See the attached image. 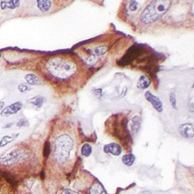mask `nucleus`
Masks as SVG:
<instances>
[{
  "label": "nucleus",
  "mask_w": 194,
  "mask_h": 194,
  "mask_svg": "<svg viewBox=\"0 0 194 194\" xmlns=\"http://www.w3.org/2000/svg\"><path fill=\"white\" fill-rule=\"evenodd\" d=\"M46 67L51 75L60 80L71 77L75 74L77 69L74 61L62 56H56L50 59Z\"/></svg>",
  "instance_id": "f257e3e1"
},
{
  "label": "nucleus",
  "mask_w": 194,
  "mask_h": 194,
  "mask_svg": "<svg viewBox=\"0 0 194 194\" xmlns=\"http://www.w3.org/2000/svg\"><path fill=\"white\" fill-rule=\"evenodd\" d=\"M170 1H152L149 3L139 16V21L143 24L149 25L154 23L164 16L171 7Z\"/></svg>",
  "instance_id": "f03ea898"
},
{
  "label": "nucleus",
  "mask_w": 194,
  "mask_h": 194,
  "mask_svg": "<svg viewBox=\"0 0 194 194\" xmlns=\"http://www.w3.org/2000/svg\"><path fill=\"white\" fill-rule=\"evenodd\" d=\"M74 147V141L67 134L59 135L55 140L54 156L59 164H64L69 159Z\"/></svg>",
  "instance_id": "7ed1b4c3"
},
{
  "label": "nucleus",
  "mask_w": 194,
  "mask_h": 194,
  "mask_svg": "<svg viewBox=\"0 0 194 194\" xmlns=\"http://www.w3.org/2000/svg\"><path fill=\"white\" fill-rule=\"evenodd\" d=\"M25 152L21 149H15L0 158V165L3 166H11L25 159Z\"/></svg>",
  "instance_id": "20e7f679"
},
{
  "label": "nucleus",
  "mask_w": 194,
  "mask_h": 194,
  "mask_svg": "<svg viewBox=\"0 0 194 194\" xmlns=\"http://www.w3.org/2000/svg\"><path fill=\"white\" fill-rule=\"evenodd\" d=\"M107 49L108 48L105 46H97L96 48L89 49L88 50V55L86 56L85 61L89 64H95L106 52Z\"/></svg>",
  "instance_id": "39448f33"
},
{
  "label": "nucleus",
  "mask_w": 194,
  "mask_h": 194,
  "mask_svg": "<svg viewBox=\"0 0 194 194\" xmlns=\"http://www.w3.org/2000/svg\"><path fill=\"white\" fill-rule=\"evenodd\" d=\"M22 108H23V103L21 102H15L11 105L3 108L0 112V115L2 117H8L11 115L17 114L18 112L21 111Z\"/></svg>",
  "instance_id": "423d86ee"
},
{
  "label": "nucleus",
  "mask_w": 194,
  "mask_h": 194,
  "mask_svg": "<svg viewBox=\"0 0 194 194\" xmlns=\"http://www.w3.org/2000/svg\"><path fill=\"white\" fill-rule=\"evenodd\" d=\"M145 97L148 102L151 103L153 108L158 112H161L163 111V104L162 102L160 100L159 97L155 96L150 91H147L145 93Z\"/></svg>",
  "instance_id": "0eeeda50"
},
{
  "label": "nucleus",
  "mask_w": 194,
  "mask_h": 194,
  "mask_svg": "<svg viewBox=\"0 0 194 194\" xmlns=\"http://www.w3.org/2000/svg\"><path fill=\"white\" fill-rule=\"evenodd\" d=\"M178 132L180 136L186 139H193V125L192 123H186L180 125L178 128Z\"/></svg>",
  "instance_id": "6e6552de"
},
{
  "label": "nucleus",
  "mask_w": 194,
  "mask_h": 194,
  "mask_svg": "<svg viewBox=\"0 0 194 194\" xmlns=\"http://www.w3.org/2000/svg\"><path fill=\"white\" fill-rule=\"evenodd\" d=\"M103 150L105 153L111 154L112 156H119L122 152V148L121 145L116 143H111L106 144L103 147Z\"/></svg>",
  "instance_id": "1a4fd4ad"
},
{
  "label": "nucleus",
  "mask_w": 194,
  "mask_h": 194,
  "mask_svg": "<svg viewBox=\"0 0 194 194\" xmlns=\"http://www.w3.org/2000/svg\"><path fill=\"white\" fill-rule=\"evenodd\" d=\"M141 127V118L138 115H135L131 119V124H130V133L133 137H136L138 134L139 129Z\"/></svg>",
  "instance_id": "9d476101"
},
{
  "label": "nucleus",
  "mask_w": 194,
  "mask_h": 194,
  "mask_svg": "<svg viewBox=\"0 0 194 194\" xmlns=\"http://www.w3.org/2000/svg\"><path fill=\"white\" fill-rule=\"evenodd\" d=\"M21 4L19 0H11V1H2L0 2L2 10L6 9H15L18 8Z\"/></svg>",
  "instance_id": "9b49d317"
},
{
  "label": "nucleus",
  "mask_w": 194,
  "mask_h": 194,
  "mask_svg": "<svg viewBox=\"0 0 194 194\" xmlns=\"http://www.w3.org/2000/svg\"><path fill=\"white\" fill-rule=\"evenodd\" d=\"M25 81H27L28 84L32 86H40L42 84V81L38 76L34 74H28L24 77Z\"/></svg>",
  "instance_id": "f8f14e48"
},
{
  "label": "nucleus",
  "mask_w": 194,
  "mask_h": 194,
  "mask_svg": "<svg viewBox=\"0 0 194 194\" xmlns=\"http://www.w3.org/2000/svg\"><path fill=\"white\" fill-rule=\"evenodd\" d=\"M52 1H48V0H40V1H37V7H38L40 11L42 13L48 12L50 10V8L52 6Z\"/></svg>",
  "instance_id": "ddd939ff"
},
{
  "label": "nucleus",
  "mask_w": 194,
  "mask_h": 194,
  "mask_svg": "<svg viewBox=\"0 0 194 194\" xmlns=\"http://www.w3.org/2000/svg\"><path fill=\"white\" fill-rule=\"evenodd\" d=\"M151 84V81L147 75H142L139 78L138 82H137V87L140 90H146L149 87Z\"/></svg>",
  "instance_id": "4468645a"
},
{
  "label": "nucleus",
  "mask_w": 194,
  "mask_h": 194,
  "mask_svg": "<svg viewBox=\"0 0 194 194\" xmlns=\"http://www.w3.org/2000/svg\"><path fill=\"white\" fill-rule=\"evenodd\" d=\"M44 101H45V99H44L43 96H37L30 99L28 100V103L31 105H33V107H35L36 108L38 109V108H40L42 106Z\"/></svg>",
  "instance_id": "2eb2a0df"
},
{
  "label": "nucleus",
  "mask_w": 194,
  "mask_h": 194,
  "mask_svg": "<svg viewBox=\"0 0 194 194\" xmlns=\"http://www.w3.org/2000/svg\"><path fill=\"white\" fill-rule=\"evenodd\" d=\"M19 136V134H11V135H6L4 136V137L2 138L1 140H0V147L2 148L4 146H6V145H8V143H11L12 141H14L15 139H17V137Z\"/></svg>",
  "instance_id": "dca6fc26"
},
{
  "label": "nucleus",
  "mask_w": 194,
  "mask_h": 194,
  "mask_svg": "<svg viewBox=\"0 0 194 194\" xmlns=\"http://www.w3.org/2000/svg\"><path fill=\"white\" fill-rule=\"evenodd\" d=\"M135 156L132 153H129V154H126L125 156H123L122 157V162L123 164H125L126 166H132L134 165V163L135 162Z\"/></svg>",
  "instance_id": "f3484780"
},
{
  "label": "nucleus",
  "mask_w": 194,
  "mask_h": 194,
  "mask_svg": "<svg viewBox=\"0 0 194 194\" xmlns=\"http://www.w3.org/2000/svg\"><path fill=\"white\" fill-rule=\"evenodd\" d=\"M90 194H107L105 189L99 183H96L91 187L90 190Z\"/></svg>",
  "instance_id": "a211bd4d"
},
{
  "label": "nucleus",
  "mask_w": 194,
  "mask_h": 194,
  "mask_svg": "<svg viewBox=\"0 0 194 194\" xmlns=\"http://www.w3.org/2000/svg\"><path fill=\"white\" fill-rule=\"evenodd\" d=\"M92 152H93V148H92V146L89 143H84L81 146V152L83 157H89L90 155L92 154Z\"/></svg>",
  "instance_id": "6ab92c4d"
},
{
  "label": "nucleus",
  "mask_w": 194,
  "mask_h": 194,
  "mask_svg": "<svg viewBox=\"0 0 194 194\" xmlns=\"http://www.w3.org/2000/svg\"><path fill=\"white\" fill-rule=\"evenodd\" d=\"M128 10L130 12H135V11H138L140 3L137 1H130L128 2Z\"/></svg>",
  "instance_id": "aec40b11"
},
{
  "label": "nucleus",
  "mask_w": 194,
  "mask_h": 194,
  "mask_svg": "<svg viewBox=\"0 0 194 194\" xmlns=\"http://www.w3.org/2000/svg\"><path fill=\"white\" fill-rule=\"evenodd\" d=\"M18 89L21 93H26V92L30 91L31 90V87H30V85L28 84V83H22L21 84L18 85Z\"/></svg>",
  "instance_id": "412c9836"
},
{
  "label": "nucleus",
  "mask_w": 194,
  "mask_h": 194,
  "mask_svg": "<svg viewBox=\"0 0 194 194\" xmlns=\"http://www.w3.org/2000/svg\"><path fill=\"white\" fill-rule=\"evenodd\" d=\"M169 100L170 103H171V106L174 109L177 108V99H176V95L174 93H171L169 96Z\"/></svg>",
  "instance_id": "4be33fe9"
},
{
  "label": "nucleus",
  "mask_w": 194,
  "mask_h": 194,
  "mask_svg": "<svg viewBox=\"0 0 194 194\" xmlns=\"http://www.w3.org/2000/svg\"><path fill=\"white\" fill-rule=\"evenodd\" d=\"M49 153H50V143H49V141H46L44 144V148H43V155L46 158H47L49 156Z\"/></svg>",
  "instance_id": "5701e85b"
},
{
  "label": "nucleus",
  "mask_w": 194,
  "mask_h": 194,
  "mask_svg": "<svg viewBox=\"0 0 194 194\" xmlns=\"http://www.w3.org/2000/svg\"><path fill=\"white\" fill-rule=\"evenodd\" d=\"M28 121H27L26 119L23 118V119H20L19 121L17 123V126H18V127H24V126H27L28 125Z\"/></svg>",
  "instance_id": "b1692460"
},
{
  "label": "nucleus",
  "mask_w": 194,
  "mask_h": 194,
  "mask_svg": "<svg viewBox=\"0 0 194 194\" xmlns=\"http://www.w3.org/2000/svg\"><path fill=\"white\" fill-rule=\"evenodd\" d=\"M61 194H77L75 192L72 191V190H68V189H66V190H64L61 193Z\"/></svg>",
  "instance_id": "393cba45"
},
{
  "label": "nucleus",
  "mask_w": 194,
  "mask_h": 194,
  "mask_svg": "<svg viewBox=\"0 0 194 194\" xmlns=\"http://www.w3.org/2000/svg\"><path fill=\"white\" fill-rule=\"evenodd\" d=\"M4 107H5V103H4V102L0 101V111H2V110L3 109V108H4Z\"/></svg>",
  "instance_id": "a878e982"
},
{
  "label": "nucleus",
  "mask_w": 194,
  "mask_h": 194,
  "mask_svg": "<svg viewBox=\"0 0 194 194\" xmlns=\"http://www.w3.org/2000/svg\"><path fill=\"white\" fill-rule=\"evenodd\" d=\"M13 125H14V123H10V124H7L6 126H5L4 128H9V127H11V126H12Z\"/></svg>",
  "instance_id": "bb28decb"
},
{
  "label": "nucleus",
  "mask_w": 194,
  "mask_h": 194,
  "mask_svg": "<svg viewBox=\"0 0 194 194\" xmlns=\"http://www.w3.org/2000/svg\"><path fill=\"white\" fill-rule=\"evenodd\" d=\"M1 56H2V55H1V53H0V58H1Z\"/></svg>",
  "instance_id": "cd10ccee"
}]
</instances>
